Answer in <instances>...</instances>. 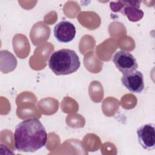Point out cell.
I'll list each match as a JSON object with an SVG mask.
<instances>
[{
  "instance_id": "5",
  "label": "cell",
  "mask_w": 155,
  "mask_h": 155,
  "mask_svg": "<svg viewBox=\"0 0 155 155\" xmlns=\"http://www.w3.org/2000/svg\"><path fill=\"white\" fill-rule=\"evenodd\" d=\"M139 143L142 147L148 151L153 150L155 148V129L152 123L144 124L137 130Z\"/></svg>"
},
{
  "instance_id": "4",
  "label": "cell",
  "mask_w": 155,
  "mask_h": 155,
  "mask_svg": "<svg viewBox=\"0 0 155 155\" xmlns=\"http://www.w3.org/2000/svg\"><path fill=\"white\" fill-rule=\"evenodd\" d=\"M140 1H118L114 4L116 12H122L127 16L129 21H138L143 16V12L139 8Z\"/></svg>"
},
{
  "instance_id": "1",
  "label": "cell",
  "mask_w": 155,
  "mask_h": 155,
  "mask_svg": "<svg viewBox=\"0 0 155 155\" xmlns=\"http://www.w3.org/2000/svg\"><path fill=\"white\" fill-rule=\"evenodd\" d=\"M14 140L15 148L18 151L33 153L45 145L47 133L39 119L29 118L16 126Z\"/></svg>"
},
{
  "instance_id": "7",
  "label": "cell",
  "mask_w": 155,
  "mask_h": 155,
  "mask_svg": "<svg viewBox=\"0 0 155 155\" xmlns=\"http://www.w3.org/2000/svg\"><path fill=\"white\" fill-rule=\"evenodd\" d=\"M121 82L122 85L131 93H140L144 89L143 76L139 70L123 74Z\"/></svg>"
},
{
  "instance_id": "3",
  "label": "cell",
  "mask_w": 155,
  "mask_h": 155,
  "mask_svg": "<svg viewBox=\"0 0 155 155\" xmlns=\"http://www.w3.org/2000/svg\"><path fill=\"white\" fill-rule=\"evenodd\" d=\"M113 62L123 74L133 72L138 67L136 58L133 54L123 50L118 51L114 54Z\"/></svg>"
},
{
  "instance_id": "2",
  "label": "cell",
  "mask_w": 155,
  "mask_h": 155,
  "mask_svg": "<svg viewBox=\"0 0 155 155\" xmlns=\"http://www.w3.org/2000/svg\"><path fill=\"white\" fill-rule=\"evenodd\" d=\"M48 65L56 75H68L79 69L81 62L74 50L63 48L51 54L48 60Z\"/></svg>"
},
{
  "instance_id": "6",
  "label": "cell",
  "mask_w": 155,
  "mask_h": 155,
  "mask_svg": "<svg viewBox=\"0 0 155 155\" xmlns=\"http://www.w3.org/2000/svg\"><path fill=\"white\" fill-rule=\"evenodd\" d=\"M54 36L61 43H68L73 40L76 36V27L73 23L68 21H62L54 27Z\"/></svg>"
}]
</instances>
